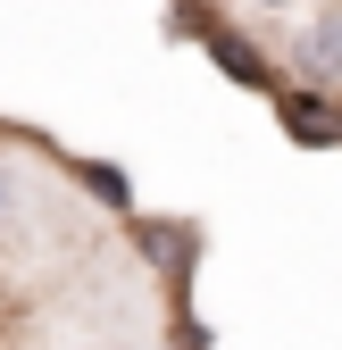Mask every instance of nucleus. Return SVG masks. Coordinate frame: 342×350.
<instances>
[{
    "label": "nucleus",
    "instance_id": "nucleus-1",
    "mask_svg": "<svg viewBox=\"0 0 342 350\" xmlns=\"http://www.w3.org/2000/svg\"><path fill=\"white\" fill-rule=\"evenodd\" d=\"M284 134H301V142H342V117L317 109V92H301V100H284Z\"/></svg>",
    "mask_w": 342,
    "mask_h": 350
},
{
    "label": "nucleus",
    "instance_id": "nucleus-2",
    "mask_svg": "<svg viewBox=\"0 0 342 350\" xmlns=\"http://www.w3.org/2000/svg\"><path fill=\"white\" fill-rule=\"evenodd\" d=\"M301 67L309 75H342V17H326V25L301 33Z\"/></svg>",
    "mask_w": 342,
    "mask_h": 350
},
{
    "label": "nucleus",
    "instance_id": "nucleus-3",
    "mask_svg": "<svg viewBox=\"0 0 342 350\" xmlns=\"http://www.w3.org/2000/svg\"><path fill=\"white\" fill-rule=\"evenodd\" d=\"M17 217V175H9V159H0V226Z\"/></svg>",
    "mask_w": 342,
    "mask_h": 350
},
{
    "label": "nucleus",
    "instance_id": "nucleus-4",
    "mask_svg": "<svg viewBox=\"0 0 342 350\" xmlns=\"http://www.w3.org/2000/svg\"><path fill=\"white\" fill-rule=\"evenodd\" d=\"M250 9H292V0H250Z\"/></svg>",
    "mask_w": 342,
    "mask_h": 350
}]
</instances>
